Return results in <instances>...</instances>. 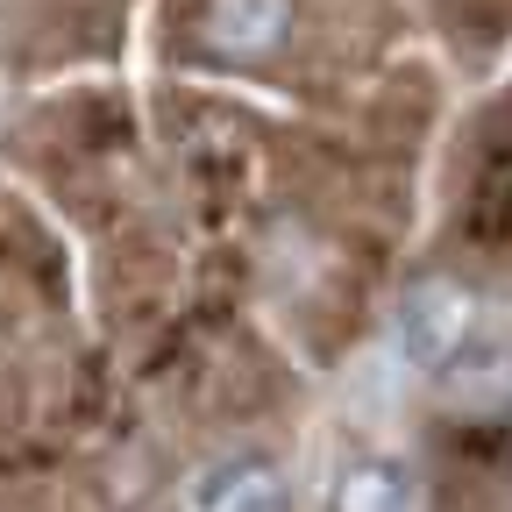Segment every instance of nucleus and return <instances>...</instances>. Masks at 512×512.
<instances>
[{
  "label": "nucleus",
  "instance_id": "obj_2",
  "mask_svg": "<svg viewBox=\"0 0 512 512\" xmlns=\"http://www.w3.org/2000/svg\"><path fill=\"white\" fill-rule=\"evenodd\" d=\"M200 29L228 57H264L292 36V0H207Z\"/></svg>",
  "mask_w": 512,
  "mask_h": 512
},
{
  "label": "nucleus",
  "instance_id": "obj_4",
  "mask_svg": "<svg viewBox=\"0 0 512 512\" xmlns=\"http://www.w3.org/2000/svg\"><path fill=\"white\" fill-rule=\"evenodd\" d=\"M335 512H406V477L392 463H349L335 477Z\"/></svg>",
  "mask_w": 512,
  "mask_h": 512
},
{
  "label": "nucleus",
  "instance_id": "obj_1",
  "mask_svg": "<svg viewBox=\"0 0 512 512\" xmlns=\"http://www.w3.org/2000/svg\"><path fill=\"white\" fill-rule=\"evenodd\" d=\"M477 320H484V306L463 292V285H448V278H427V285H413L406 292V306H399V349H406V363L413 370H448L463 356V342L477 335Z\"/></svg>",
  "mask_w": 512,
  "mask_h": 512
},
{
  "label": "nucleus",
  "instance_id": "obj_3",
  "mask_svg": "<svg viewBox=\"0 0 512 512\" xmlns=\"http://www.w3.org/2000/svg\"><path fill=\"white\" fill-rule=\"evenodd\" d=\"M207 512H285V477L264 463H235L207 484Z\"/></svg>",
  "mask_w": 512,
  "mask_h": 512
}]
</instances>
